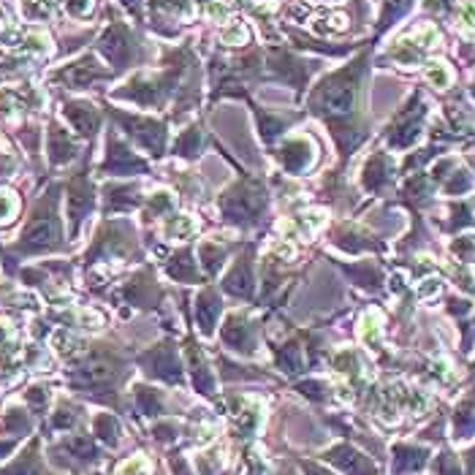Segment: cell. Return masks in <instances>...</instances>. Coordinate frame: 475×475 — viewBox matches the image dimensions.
Masks as SVG:
<instances>
[{"instance_id": "cell-1", "label": "cell", "mask_w": 475, "mask_h": 475, "mask_svg": "<svg viewBox=\"0 0 475 475\" xmlns=\"http://www.w3.org/2000/svg\"><path fill=\"white\" fill-rule=\"evenodd\" d=\"M378 334H381V318H378V312H369L367 318L361 321V337L367 342H375Z\"/></svg>"}, {"instance_id": "cell-2", "label": "cell", "mask_w": 475, "mask_h": 475, "mask_svg": "<svg viewBox=\"0 0 475 475\" xmlns=\"http://www.w3.org/2000/svg\"><path fill=\"white\" fill-rule=\"evenodd\" d=\"M427 77H430V82H435L437 87H445L448 79H451V74H448V68H445L443 62H432V68L427 71Z\"/></svg>"}]
</instances>
